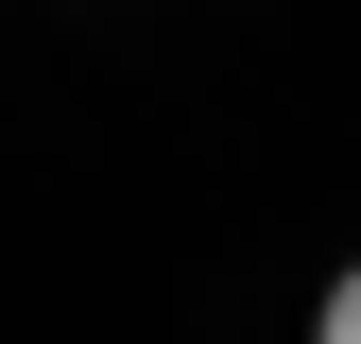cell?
Segmentation results:
<instances>
[{
    "label": "cell",
    "mask_w": 361,
    "mask_h": 344,
    "mask_svg": "<svg viewBox=\"0 0 361 344\" xmlns=\"http://www.w3.org/2000/svg\"><path fill=\"white\" fill-rule=\"evenodd\" d=\"M327 344H361V276H344V293H327Z\"/></svg>",
    "instance_id": "obj_1"
}]
</instances>
